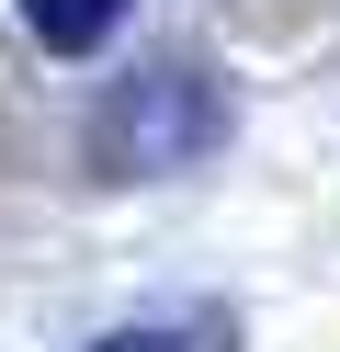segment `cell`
<instances>
[{"label":"cell","mask_w":340,"mask_h":352,"mask_svg":"<svg viewBox=\"0 0 340 352\" xmlns=\"http://www.w3.org/2000/svg\"><path fill=\"white\" fill-rule=\"evenodd\" d=\"M227 137V91L204 69H136L125 91H102V114H91V170H102V182H148V170H193L204 148Z\"/></svg>","instance_id":"6da1fadb"},{"label":"cell","mask_w":340,"mask_h":352,"mask_svg":"<svg viewBox=\"0 0 340 352\" xmlns=\"http://www.w3.org/2000/svg\"><path fill=\"white\" fill-rule=\"evenodd\" d=\"M91 352H238V318L227 307H170V318H136V329H113Z\"/></svg>","instance_id":"7a4b0ae2"},{"label":"cell","mask_w":340,"mask_h":352,"mask_svg":"<svg viewBox=\"0 0 340 352\" xmlns=\"http://www.w3.org/2000/svg\"><path fill=\"white\" fill-rule=\"evenodd\" d=\"M125 12H136V0H23V34H34L45 57H91Z\"/></svg>","instance_id":"3957f363"}]
</instances>
